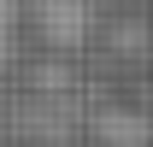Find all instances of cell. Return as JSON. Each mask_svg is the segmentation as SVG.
<instances>
[{"instance_id": "6da1fadb", "label": "cell", "mask_w": 153, "mask_h": 147, "mask_svg": "<svg viewBox=\"0 0 153 147\" xmlns=\"http://www.w3.org/2000/svg\"><path fill=\"white\" fill-rule=\"evenodd\" d=\"M94 24V6L88 0H41V36L53 47H76Z\"/></svg>"}, {"instance_id": "7a4b0ae2", "label": "cell", "mask_w": 153, "mask_h": 147, "mask_svg": "<svg viewBox=\"0 0 153 147\" xmlns=\"http://www.w3.org/2000/svg\"><path fill=\"white\" fill-rule=\"evenodd\" d=\"M6 41H12V0H0V65H6Z\"/></svg>"}]
</instances>
